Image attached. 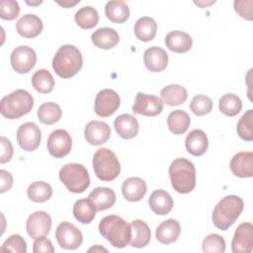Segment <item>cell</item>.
Wrapping results in <instances>:
<instances>
[{
  "label": "cell",
  "instance_id": "cell-1",
  "mask_svg": "<svg viewBox=\"0 0 253 253\" xmlns=\"http://www.w3.org/2000/svg\"><path fill=\"white\" fill-rule=\"evenodd\" d=\"M99 231L116 248L126 247L131 238L130 224L115 214L107 215L101 219Z\"/></svg>",
  "mask_w": 253,
  "mask_h": 253
},
{
  "label": "cell",
  "instance_id": "cell-2",
  "mask_svg": "<svg viewBox=\"0 0 253 253\" xmlns=\"http://www.w3.org/2000/svg\"><path fill=\"white\" fill-rule=\"evenodd\" d=\"M83 58L80 50L71 44H64L58 48L52 58V68L64 79L76 75L82 68Z\"/></svg>",
  "mask_w": 253,
  "mask_h": 253
},
{
  "label": "cell",
  "instance_id": "cell-3",
  "mask_svg": "<svg viewBox=\"0 0 253 253\" xmlns=\"http://www.w3.org/2000/svg\"><path fill=\"white\" fill-rule=\"evenodd\" d=\"M244 209L243 200L235 195L222 198L212 211V222L220 230H227L239 217Z\"/></svg>",
  "mask_w": 253,
  "mask_h": 253
},
{
  "label": "cell",
  "instance_id": "cell-4",
  "mask_svg": "<svg viewBox=\"0 0 253 253\" xmlns=\"http://www.w3.org/2000/svg\"><path fill=\"white\" fill-rule=\"evenodd\" d=\"M169 177L173 189L180 194H188L196 187V168L186 158H177L171 163Z\"/></svg>",
  "mask_w": 253,
  "mask_h": 253
},
{
  "label": "cell",
  "instance_id": "cell-5",
  "mask_svg": "<svg viewBox=\"0 0 253 253\" xmlns=\"http://www.w3.org/2000/svg\"><path fill=\"white\" fill-rule=\"evenodd\" d=\"M34 107V98L26 90L18 89L2 98L0 112L9 120L19 119L29 114Z\"/></svg>",
  "mask_w": 253,
  "mask_h": 253
},
{
  "label": "cell",
  "instance_id": "cell-6",
  "mask_svg": "<svg viewBox=\"0 0 253 253\" xmlns=\"http://www.w3.org/2000/svg\"><path fill=\"white\" fill-rule=\"evenodd\" d=\"M93 168L98 179L105 182L115 180L121 172L117 155L109 148H99L93 156Z\"/></svg>",
  "mask_w": 253,
  "mask_h": 253
},
{
  "label": "cell",
  "instance_id": "cell-7",
  "mask_svg": "<svg viewBox=\"0 0 253 253\" xmlns=\"http://www.w3.org/2000/svg\"><path fill=\"white\" fill-rule=\"evenodd\" d=\"M58 177L68 191L83 193L90 185V176L87 169L78 163H68L61 167Z\"/></svg>",
  "mask_w": 253,
  "mask_h": 253
},
{
  "label": "cell",
  "instance_id": "cell-8",
  "mask_svg": "<svg viewBox=\"0 0 253 253\" xmlns=\"http://www.w3.org/2000/svg\"><path fill=\"white\" fill-rule=\"evenodd\" d=\"M55 238L58 245L66 250L77 249L83 241L82 232L70 222H60L55 230Z\"/></svg>",
  "mask_w": 253,
  "mask_h": 253
},
{
  "label": "cell",
  "instance_id": "cell-9",
  "mask_svg": "<svg viewBox=\"0 0 253 253\" xmlns=\"http://www.w3.org/2000/svg\"><path fill=\"white\" fill-rule=\"evenodd\" d=\"M120 104V96L115 90L103 89L96 95L94 111L99 117L107 118L116 113Z\"/></svg>",
  "mask_w": 253,
  "mask_h": 253
},
{
  "label": "cell",
  "instance_id": "cell-10",
  "mask_svg": "<svg viewBox=\"0 0 253 253\" xmlns=\"http://www.w3.org/2000/svg\"><path fill=\"white\" fill-rule=\"evenodd\" d=\"M10 61L16 72L21 74L28 73L36 64L37 54L32 47L28 45H20L13 49Z\"/></svg>",
  "mask_w": 253,
  "mask_h": 253
},
{
  "label": "cell",
  "instance_id": "cell-11",
  "mask_svg": "<svg viewBox=\"0 0 253 253\" xmlns=\"http://www.w3.org/2000/svg\"><path fill=\"white\" fill-rule=\"evenodd\" d=\"M41 129L35 123H24L17 130V141L26 151L36 150L41 143Z\"/></svg>",
  "mask_w": 253,
  "mask_h": 253
},
{
  "label": "cell",
  "instance_id": "cell-12",
  "mask_svg": "<svg viewBox=\"0 0 253 253\" xmlns=\"http://www.w3.org/2000/svg\"><path fill=\"white\" fill-rule=\"evenodd\" d=\"M163 110L162 100L154 95H147L138 92L135 96L132 112L146 117H155Z\"/></svg>",
  "mask_w": 253,
  "mask_h": 253
},
{
  "label": "cell",
  "instance_id": "cell-13",
  "mask_svg": "<svg viewBox=\"0 0 253 253\" xmlns=\"http://www.w3.org/2000/svg\"><path fill=\"white\" fill-rule=\"evenodd\" d=\"M47 150L49 154L55 158H62L66 156L72 146V139L70 134L64 129L53 130L47 138Z\"/></svg>",
  "mask_w": 253,
  "mask_h": 253
},
{
  "label": "cell",
  "instance_id": "cell-14",
  "mask_svg": "<svg viewBox=\"0 0 253 253\" xmlns=\"http://www.w3.org/2000/svg\"><path fill=\"white\" fill-rule=\"evenodd\" d=\"M51 223V217L47 212L38 211L29 215L26 222V229L32 238L37 239L48 234Z\"/></svg>",
  "mask_w": 253,
  "mask_h": 253
},
{
  "label": "cell",
  "instance_id": "cell-15",
  "mask_svg": "<svg viewBox=\"0 0 253 253\" xmlns=\"http://www.w3.org/2000/svg\"><path fill=\"white\" fill-rule=\"evenodd\" d=\"M253 247V225L250 222L240 223L231 241L233 253H249Z\"/></svg>",
  "mask_w": 253,
  "mask_h": 253
},
{
  "label": "cell",
  "instance_id": "cell-16",
  "mask_svg": "<svg viewBox=\"0 0 253 253\" xmlns=\"http://www.w3.org/2000/svg\"><path fill=\"white\" fill-rule=\"evenodd\" d=\"M84 136L90 144L101 145L110 138L111 127L105 122L91 121L85 126Z\"/></svg>",
  "mask_w": 253,
  "mask_h": 253
},
{
  "label": "cell",
  "instance_id": "cell-17",
  "mask_svg": "<svg viewBox=\"0 0 253 253\" xmlns=\"http://www.w3.org/2000/svg\"><path fill=\"white\" fill-rule=\"evenodd\" d=\"M229 167L233 175L240 178H251L253 176V152H238L231 158Z\"/></svg>",
  "mask_w": 253,
  "mask_h": 253
},
{
  "label": "cell",
  "instance_id": "cell-18",
  "mask_svg": "<svg viewBox=\"0 0 253 253\" xmlns=\"http://www.w3.org/2000/svg\"><path fill=\"white\" fill-rule=\"evenodd\" d=\"M42 28L43 25L42 20L34 14H26L22 16L16 24L18 34L26 39H32L39 36L42 33Z\"/></svg>",
  "mask_w": 253,
  "mask_h": 253
},
{
  "label": "cell",
  "instance_id": "cell-19",
  "mask_svg": "<svg viewBox=\"0 0 253 253\" xmlns=\"http://www.w3.org/2000/svg\"><path fill=\"white\" fill-rule=\"evenodd\" d=\"M143 61L148 70L152 72H160L167 67L168 54L160 46H151L144 51Z\"/></svg>",
  "mask_w": 253,
  "mask_h": 253
},
{
  "label": "cell",
  "instance_id": "cell-20",
  "mask_svg": "<svg viewBox=\"0 0 253 253\" xmlns=\"http://www.w3.org/2000/svg\"><path fill=\"white\" fill-rule=\"evenodd\" d=\"M147 187L144 180L139 177H130L124 181L122 193L128 202H138L146 194Z\"/></svg>",
  "mask_w": 253,
  "mask_h": 253
},
{
  "label": "cell",
  "instance_id": "cell-21",
  "mask_svg": "<svg viewBox=\"0 0 253 253\" xmlns=\"http://www.w3.org/2000/svg\"><path fill=\"white\" fill-rule=\"evenodd\" d=\"M114 126L117 133L124 139L135 137L139 128L137 120L129 114H123L117 117L114 122Z\"/></svg>",
  "mask_w": 253,
  "mask_h": 253
},
{
  "label": "cell",
  "instance_id": "cell-22",
  "mask_svg": "<svg viewBox=\"0 0 253 253\" xmlns=\"http://www.w3.org/2000/svg\"><path fill=\"white\" fill-rule=\"evenodd\" d=\"M180 223L174 218H169L162 221L155 230V236L162 244H170L175 242L180 236Z\"/></svg>",
  "mask_w": 253,
  "mask_h": 253
},
{
  "label": "cell",
  "instance_id": "cell-23",
  "mask_svg": "<svg viewBox=\"0 0 253 253\" xmlns=\"http://www.w3.org/2000/svg\"><path fill=\"white\" fill-rule=\"evenodd\" d=\"M166 46L173 52L184 53L191 49L193 40L191 36L182 31H172L165 38Z\"/></svg>",
  "mask_w": 253,
  "mask_h": 253
},
{
  "label": "cell",
  "instance_id": "cell-24",
  "mask_svg": "<svg viewBox=\"0 0 253 253\" xmlns=\"http://www.w3.org/2000/svg\"><path fill=\"white\" fill-rule=\"evenodd\" d=\"M185 145L187 151L194 156L203 155L209 146V139L202 129H193L186 136Z\"/></svg>",
  "mask_w": 253,
  "mask_h": 253
},
{
  "label": "cell",
  "instance_id": "cell-25",
  "mask_svg": "<svg viewBox=\"0 0 253 253\" xmlns=\"http://www.w3.org/2000/svg\"><path fill=\"white\" fill-rule=\"evenodd\" d=\"M91 40L95 46L103 49H111L119 43L120 36L112 28H100L91 35Z\"/></svg>",
  "mask_w": 253,
  "mask_h": 253
},
{
  "label": "cell",
  "instance_id": "cell-26",
  "mask_svg": "<svg viewBox=\"0 0 253 253\" xmlns=\"http://www.w3.org/2000/svg\"><path fill=\"white\" fill-rule=\"evenodd\" d=\"M148 204L151 211L159 215L169 213L174 206L171 196L164 190H155L150 195Z\"/></svg>",
  "mask_w": 253,
  "mask_h": 253
},
{
  "label": "cell",
  "instance_id": "cell-27",
  "mask_svg": "<svg viewBox=\"0 0 253 253\" xmlns=\"http://www.w3.org/2000/svg\"><path fill=\"white\" fill-rule=\"evenodd\" d=\"M88 198L95 204L97 211H99L112 208L116 203V194L108 187L95 188L89 194Z\"/></svg>",
  "mask_w": 253,
  "mask_h": 253
},
{
  "label": "cell",
  "instance_id": "cell-28",
  "mask_svg": "<svg viewBox=\"0 0 253 253\" xmlns=\"http://www.w3.org/2000/svg\"><path fill=\"white\" fill-rule=\"evenodd\" d=\"M131 238L130 245L135 248H142L146 246L151 238V231L146 222L140 219H135L130 223Z\"/></svg>",
  "mask_w": 253,
  "mask_h": 253
},
{
  "label": "cell",
  "instance_id": "cell-29",
  "mask_svg": "<svg viewBox=\"0 0 253 253\" xmlns=\"http://www.w3.org/2000/svg\"><path fill=\"white\" fill-rule=\"evenodd\" d=\"M96 212L97 208L89 198L77 200L73 206L74 217L84 224L92 222Z\"/></svg>",
  "mask_w": 253,
  "mask_h": 253
},
{
  "label": "cell",
  "instance_id": "cell-30",
  "mask_svg": "<svg viewBox=\"0 0 253 253\" xmlns=\"http://www.w3.org/2000/svg\"><path fill=\"white\" fill-rule=\"evenodd\" d=\"M161 100L168 106H178L183 104L188 98L185 87L178 84H171L160 91Z\"/></svg>",
  "mask_w": 253,
  "mask_h": 253
},
{
  "label": "cell",
  "instance_id": "cell-31",
  "mask_svg": "<svg viewBox=\"0 0 253 253\" xmlns=\"http://www.w3.org/2000/svg\"><path fill=\"white\" fill-rule=\"evenodd\" d=\"M106 17L113 23H125L129 17V8L124 1H109L105 6Z\"/></svg>",
  "mask_w": 253,
  "mask_h": 253
},
{
  "label": "cell",
  "instance_id": "cell-32",
  "mask_svg": "<svg viewBox=\"0 0 253 253\" xmlns=\"http://www.w3.org/2000/svg\"><path fill=\"white\" fill-rule=\"evenodd\" d=\"M157 32V24L150 17H141L134 24V35L141 42H150Z\"/></svg>",
  "mask_w": 253,
  "mask_h": 253
},
{
  "label": "cell",
  "instance_id": "cell-33",
  "mask_svg": "<svg viewBox=\"0 0 253 253\" xmlns=\"http://www.w3.org/2000/svg\"><path fill=\"white\" fill-rule=\"evenodd\" d=\"M190 116L182 110H175L171 112L167 118L168 128L174 134H182L186 132L190 126Z\"/></svg>",
  "mask_w": 253,
  "mask_h": 253
},
{
  "label": "cell",
  "instance_id": "cell-34",
  "mask_svg": "<svg viewBox=\"0 0 253 253\" xmlns=\"http://www.w3.org/2000/svg\"><path fill=\"white\" fill-rule=\"evenodd\" d=\"M62 116L61 108L53 102L42 104L38 109V119L44 125H53L57 123Z\"/></svg>",
  "mask_w": 253,
  "mask_h": 253
},
{
  "label": "cell",
  "instance_id": "cell-35",
  "mask_svg": "<svg viewBox=\"0 0 253 253\" xmlns=\"http://www.w3.org/2000/svg\"><path fill=\"white\" fill-rule=\"evenodd\" d=\"M74 20L80 28L89 30L98 24L99 14L92 6H84L75 13Z\"/></svg>",
  "mask_w": 253,
  "mask_h": 253
},
{
  "label": "cell",
  "instance_id": "cell-36",
  "mask_svg": "<svg viewBox=\"0 0 253 253\" xmlns=\"http://www.w3.org/2000/svg\"><path fill=\"white\" fill-rule=\"evenodd\" d=\"M33 87L42 94L50 93L54 88V79L46 69H39L32 76Z\"/></svg>",
  "mask_w": 253,
  "mask_h": 253
},
{
  "label": "cell",
  "instance_id": "cell-37",
  "mask_svg": "<svg viewBox=\"0 0 253 253\" xmlns=\"http://www.w3.org/2000/svg\"><path fill=\"white\" fill-rule=\"evenodd\" d=\"M27 195L28 198L35 203H43L51 198L52 189L48 183L43 181H37L29 186Z\"/></svg>",
  "mask_w": 253,
  "mask_h": 253
},
{
  "label": "cell",
  "instance_id": "cell-38",
  "mask_svg": "<svg viewBox=\"0 0 253 253\" xmlns=\"http://www.w3.org/2000/svg\"><path fill=\"white\" fill-rule=\"evenodd\" d=\"M218 108L223 115L227 117H234L241 111L242 102L238 96L232 93H227L219 99Z\"/></svg>",
  "mask_w": 253,
  "mask_h": 253
},
{
  "label": "cell",
  "instance_id": "cell-39",
  "mask_svg": "<svg viewBox=\"0 0 253 253\" xmlns=\"http://www.w3.org/2000/svg\"><path fill=\"white\" fill-rule=\"evenodd\" d=\"M237 133L240 138L251 141L253 140V110H248L237 123Z\"/></svg>",
  "mask_w": 253,
  "mask_h": 253
},
{
  "label": "cell",
  "instance_id": "cell-40",
  "mask_svg": "<svg viewBox=\"0 0 253 253\" xmlns=\"http://www.w3.org/2000/svg\"><path fill=\"white\" fill-rule=\"evenodd\" d=\"M202 247L205 253H223L225 251V240L219 234L211 233L203 240Z\"/></svg>",
  "mask_w": 253,
  "mask_h": 253
},
{
  "label": "cell",
  "instance_id": "cell-41",
  "mask_svg": "<svg viewBox=\"0 0 253 253\" xmlns=\"http://www.w3.org/2000/svg\"><path fill=\"white\" fill-rule=\"evenodd\" d=\"M190 110L197 116H205L212 110V101L206 95H197L190 103Z\"/></svg>",
  "mask_w": 253,
  "mask_h": 253
},
{
  "label": "cell",
  "instance_id": "cell-42",
  "mask_svg": "<svg viewBox=\"0 0 253 253\" xmlns=\"http://www.w3.org/2000/svg\"><path fill=\"white\" fill-rule=\"evenodd\" d=\"M0 251H11L17 253L27 252V243L25 239L19 234H13L9 236L3 243Z\"/></svg>",
  "mask_w": 253,
  "mask_h": 253
},
{
  "label": "cell",
  "instance_id": "cell-43",
  "mask_svg": "<svg viewBox=\"0 0 253 253\" xmlns=\"http://www.w3.org/2000/svg\"><path fill=\"white\" fill-rule=\"evenodd\" d=\"M20 13V6L14 0H1L0 1V17L3 20L12 21L18 17Z\"/></svg>",
  "mask_w": 253,
  "mask_h": 253
},
{
  "label": "cell",
  "instance_id": "cell-44",
  "mask_svg": "<svg viewBox=\"0 0 253 253\" xmlns=\"http://www.w3.org/2000/svg\"><path fill=\"white\" fill-rule=\"evenodd\" d=\"M234 10L235 12L243 19L252 20V6H253V1L248 0V1H234Z\"/></svg>",
  "mask_w": 253,
  "mask_h": 253
},
{
  "label": "cell",
  "instance_id": "cell-45",
  "mask_svg": "<svg viewBox=\"0 0 253 253\" xmlns=\"http://www.w3.org/2000/svg\"><path fill=\"white\" fill-rule=\"evenodd\" d=\"M0 144H1V152H0V163L9 162L13 156V145L11 141L6 138L5 136L0 137Z\"/></svg>",
  "mask_w": 253,
  "mask_h": 253
},
{
  "label": "cell",
  "instance_id": "cell-46",
  "mask_svg": "<svg viewBox=\"0 0 253 253\" xmlns=\"http://www.w3.org/2000/svg\"><path fill=\"white\" fill-rule=\"evenodd\" d=\"M33 251H34V253H41V252L53 253L54 248H53L51 241L43 236V237L37 238L35 240V242L33 244Z\"/></svg>",
  "mask_w": 253,
  "mask_h": 253
},
{
  "label": "cell",
  "instance_id": "cell-47",
  "mask_svg": "<svg viewBox=\"0 0 253 253\" xmlns=\"http://www.w3.org/2000/svg\"><path fill=\"white\" fill-rule=\"evenodd\" d=\"M0 178H1V186H0V192L5 193L9 191L13 185V177L10 172L6 170H0Z\"/></svg>",
  "mask_w": 253,
  "mask_h": 253
},
{
  "label": "cell",
  "instance_id": "cell-48",
  "mask_svg": "<svg viewBox=\"0 0 253 253\" xmlns=\"http://www.w3.org/2000/svg\"><path fill=\"white\" fill-rule=\"evenodd\" d=\"M78 2H79V1H74V2H71V1H63V2H57V3H58L60 6H63V7L68 8V7H71V6L76 5Z\"/></svg>",
  "mask_w": 253,
  "mask_h": 253
},
{
  "label": "cell",
  "instance_id": "cell-49",
  "mask_svg": "<svg viewBox=\"0 0 253 253\" xmlns=\"http://www.w3.org/2000/svg\"><path fill=\"white\" fill-rule=\"evenodd\" d=\"M89 252H91V251H108L107 249H105V248H103V247H101V246H96V247H92V248H90L89 250H88Z\"/></svg>",
  "mask_w": 253,
  "mask_h": 253
}]
</instances>
